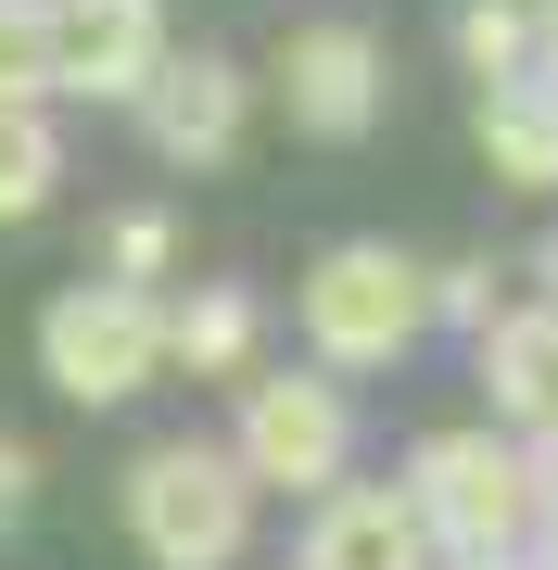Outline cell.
<instances>
[{
  "instance_id": "6da1fadb",
  "label": "cell",
  "mask_w": 558,
  "mask_h": 570,
  "mask_svg": "<svg viewBox=\"0 0 558 570\" xmlns=\"http://www.w3.org/2000/svg\"><path fill=\"white\" fill-rule=\"evenodd\" d=\"M407 508L457 558H520V546H546V520H558V456L508 444V431H432L419 469H407Z\"/></svg>"
},
{
  "instance_id": "7a4b0ae2",
  "label": "cell",
  "mask_w": 558,
  "mask_h": 570,
  "mask_svg": "<svg viewBox=\"0 0 558 570\" xmlns=\"http://www.w3.org/2000/svg\"><path fill=\"white\" fill-rule=\"evenodd\" d=\"M127 532H140L153 570H228L254 546V482L242 456L216 444H153L140 469H127Z\"/></svg>"
},
{
  "instance_id": "3957f363",
  "label": "cell",
  "mask_w": 558,
  "mask_h": 570,
  "mask_svg": "<svg viewBox=\"0 0 558 570\" xmlns=\"http://www.w3.org/2000/svg\"><path fill=\"white\" fill-rule=\"evenodd\" d=\"M39 367L77 393V406H127V393L166 367V305H153V292H127V279L51 292V317H39Z\"/></svg>"
},
{
  "instance_id": "277c9868",
  "label": "cell",
  "mask_w": 558,
  "mask_h": 570,
  "mask_svg": "<svg viewBox=\"0 0 558 570\" xmlns=\"http://www.w3.org/2000/svg\"><path fill=\"white\" fill-rule=\"evenodd\" d=\"M419 317H432V279L407 254H381V242L317 254V279H305V343L331 367H393L419 343Z\"/></svg>"
},
{
  "instance_id": "5b68a950",
  "label": "cell",
  "mask_w": 558,
  "mask_h": 570,
  "mask_svg": "<svg viewBox=\"0 0 558 570\" xmlns=\"http://www.w3.org/2000/svg\"><path fill=\"white\" fill-rule=\"evenodd\" d=\"M343 456H355V406L331 381H254L242 393V482L317 494V482H343Z\"/></svg>"
},
{
  "instance_id": "8992f818",
  "label": "cell",
  "mask_w": 558,
  "mask_h": 570,
  "mask_svg": "<svg viewBox=\"0 0 558 570\" xmlns=\"http://www.w3.org/2000/svg\"><path fill=\"white\" fill-rule=\"evenodd\" d=\"M166 63V0H51V77L89 102H127Z\"/></svg>"
},
{
  "instance_id": "52a82bcc",
  "label": "cell",
  "mask_w": 558,
  "mask_h": 570,
  "mask_svg": "<svg viewBox=\"0 0 558 570\" xmlns=\"http://www.w3.org/2000/svg\"><path fill=\"white\" fill-rule=\"evenodd\" d=\"M305 570H432V532H419L407 482H317Z\"/></svg>"
},
{
  "instance_id": "ba28073f",
  "label": "cell",
  "mask_w": 558,
  "mask_h": 570,
  "mask_svg": "<svg viewBox=\"0 0 558 570\" xmlns=\"http://www.w3.org/2000/svg\"><path fill=\"white\" fill-rule=\"evenodd\" d=\"M280 89H292V115H305L317 140H355V127L381 115V39H355V26H305Z\"/></svg>"
},
{
  "instance_id": "9c48e42d",
  "label": "cell",
  "mask_w": 558,
  "mask_h": 570,
  "mask_svg": "<svg viewBox=\"0 0 558 570\" xmlns=\"http://www.w3.org/2000/svg\"><path fill=\"white\" fill-rule=\"evenodd\" d=\"M153 140H166L178 165H228L242 153V77H228L216 51L153 63Z\"/></svg>"
},
{
  "instance_id": "30bf717a",
  "label": "cell",
  "mask_w": 558,
  "mask_h": 570,
  "mask_svg": "<svg viewBox=\"0 0 558 570\" xmlns=\"http://www.w3.org/2000/svg\"><path fill=\"white\" fill-rule=\"evenodd\" d=\"M482 381H496V406L520 431H558V305H520L482 330Z\"/></svg>"
},
{
  "instance_id": "8fae6325",
  "label": "cell",
  "mask_w": 558,
  "mask_h": 570,
  "mask_svg": "<svg viewBox=\"0 0 558 570\" xmlns=\"http://www.w3.org/2000/svg\"><path fill=\"white\" fill-rule=\"evenodd\" d=\"M482 153H496V178L558 190V77H496L482 89Z\"/></svg>"
},
{
  "instance_id": "7c38bea8",
  "label": "cell",
  "mask_w": 558,
  "mask_h": 570,
  "mask_svg": "<svg viewBox=\"0 0 558 570\" xmlns=\"http://www.w3.org/2000/svg\"><path fill=\"white\" fill-rule=\"evenodd\" d=\"M51 178H63L51 115H39V102H0V216H39V204H51Z\"/></svg>"
},
{
  "instance_id": "4fadbf2b",
  "label": "cell",
  "mask_w": 558,
  "mask_h": 570,
  "mask_svg": "<svg viewBox=\"0 0 558 570\" xmlns=\"http://www.w3.org/2000/svg\"><path fill=\"white\" fill-rule=\"evenodd\" d=\"M242 343H254V305H242V292H204V305L166 330V355H190V367H242Z\"/></svg>"
},
{
  "instance_id": "5bb4252c",
  "label": "cell",
  "mask_w": 558,
  "mask_h": 570,
  "mask_svg": "<svg viewBox=\"0 0 558 570\" xmlns=\"http://www.w3.org/2000/svg\"><path fill=\"white\" fill-rule=\"evenodd\" d=\"M51 77V0H0V102H39Z\"/></svg>"
},
{
  "instance_id": "9a60e30c",
  "label": "cell",
  "mask_w": 558,
  "mask_h": 570,
  "mask_svg": "<svg viewBox=\"0 0 558 570\" xmlns=\"http://www.w3.org/2000/svg\"><path fill=\"white\" fill-rule=\"evenodd\" d=\"M457 51H470L482 77H508V63L533 51V13H520V0H470V13H457Z\"/></svg>"
},
{
  "instance_id": "2e32d148",
  "label": "cell",
  "mask_w": 558,
  "mask_h": 570,
  "mask_svg": "<svg viewBox=\"0 0 558 570\" xmlns=\"http://www.w3.org/2000/svg\"><path fill=\"white\" fill-rule=\"evenodd\" d=\"M26 494H39V456H26V444H13V431H0V532H13V520H26Z\"/></svg>"
},
{
  "instance_id": "e0dca14e",
  "label": "cell",
  "mask_w": 558,
  "mask_h": 570,
  "mask_svg": "<svg viewBox=\"0 0 558 570\" xmlns=\"http://www.w3.org/2000/svg\"><path fill=\"white\" fill-rule=\"evenodd\" d=\"M533 39H546V77H558V0H546V13H533Z\"/></svg>"
},
{
  "instance_id": "ac0fdd59",
  "label": "cell",
  "mask_w": 558,
  "mask_h": 570,
  "mask_svg": "<svg viewBox=\"0 0 558 570\" xmlns=\"http://www.w3.org/2000/svg\"><path fill=\"white\" fill-rule=\"evenodd\" d=\"M457 570H533V558H457Z\"/></svg>"
},
{
  "instance_id": "d6986e66",
  "label": "cell",
  "mask_w": 558,
  "mask_h": 570,
  "mask_svg": "<svg viewBox=\"0 0 558 570\" xmlns=\"http://www.w3.org/2000/svg\"><path fill=\"white\" fill-rule=\"evenodd\" d=\"M546 546H558V520H546Z\"/></svg>"
}]
</instances>
